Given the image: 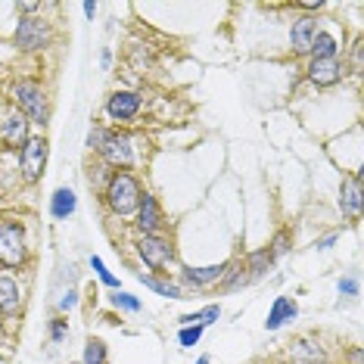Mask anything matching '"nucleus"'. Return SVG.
<instances>
[{"mask_svg": "<svg viewBox=\"0 0 364 364\" xmlns=\"http://www.w3.org/2000/svg\"><path fill=\"white\" fill-rule=\"evenodd\" d=\"M146 146H150V140L140 134V131L106 125V137L94 159H100L112 171H134L137 175V168H144V162H146Z\"/></svg>", "mask_w": 364, "mask_h": 364, "instance_id": "f257e3e1", "label": "nucleus"}, {"mask_svg": "<svg viewBox=\"0 0 364 364\" xmlns=\"http://www.w3.org/2000/svg\"><path fill=\"white\" fill-rule=\"evenodd\" d=\"M6 100H10V109L13 112L26 115L31 128L47 131L53 109H50V90L44 87V81L28 78V75L16 78L13 85H10V90H6Z\"/></svg>", "mask_w": 364, "mask_h": 364, "instance_id": "f03ea898", "label": "nucleus"}, {"mask_svg": "<svg viewBox=\"0 0 364 364\" xmlns=\"http://www.w3.org/2000/svg\"><path fill=\"white\" fill-rule=\"evenodd\" d=\"M144 190H146L144 178L134 175V171H112V178L106 181L100 193V205L109 218L131 221V215L137 212L140 200H144Z\"/></svg>", "mask_w": 364, "mask_h": 364, "instance_id": "7ed1b4c3", "label": "nucleus"}, {"mask_svg": "<svg viewBox=\"0 0 364 364\" xmlns=\"http://www.w3.org/2000/svg\"><path fill=\"white\" fill-rule=\"evenodd\" d=\"M35 262L31 237L22 218L6 215L0 218V271H28Z\"/></svg>", "mask_w": 364, "mask_h": 364, "instance_id": "20e7f679", "label": "nucleus"}, {"mask_svg": "<svg viewBox=\"0 0 364 364\" xmlns=\"http://www.w3.org/2000/svg\"><path fill=\"white\" fill-rule=\"evenodd\" d=\"M128 246L150 274H171V268H178V243L171 237V230H165V234H134Z\"/></svg>", "mask_w": 364, "mask_h": 364, "instance_id": "39448f33", "label": "nucleus"}, {"mask_svg": "<svg viewBox=\"0 0 364 364\" xmlns=\"http://www.w3.org/2000/svg\"><path fill=\"white\" fill-rule=\"evenodd\" d=\"M146 112V97L137 87H115L103 100V119L109 128H134Z\"/></svg>", "mask_w": 364, "mask_h": 364, "instance_id": "423d86ee", "label": "nucleus"}, {"mask_svg": "<svg viewBox=\"0 0 364 364\" xmlns=\"http://www.w3.org/2000/svg\"><path fill=\"white\" fill-rule=\"evenodd\" d=\"M47 162H50V140L44 131H31V137L22 144V150L16 153V175L19 184L38 187L47 175Z\"/></svg>", "mask_w": 364, "mask_h": 364, "instance_id": "0eeeda50", "label": "nucleus"}, {"mask_svg": "<svg viewBox=\"0 0 364 364\" xmlns=\"http://www.w3.org/2000/svg\"><path fill=\"white\" fill-rule=\"evenodd\" d=\"M53 41H56V28H53V22L47 19L44 13L19 16V19H16V28H13L16 53H22V56L44 53V50H50L53 47Z\"/></svg>", "mask_w": 364, "mask_h": 364, "instance_id": "6e6552de", "label": "nucleus"}, {"mask_svg": "<svg viewBox=\"0 0 364 364\" xmlns=\"http://www.w3.org/2000/svg\"><path fill=\"white\" fill-rule=\"evenodd\" d=\"M346 78L349 75H346L343 56H339V60H305V65H302V81L314 90H333L343 85Z\"/></svg>", "mask_w": 364, "mask_h": 364, "instance_id": "1a4fd4ad", "label": "nucleus"}, {"mask_svg": "<svg viewBox=\"0 0 364 364\" xmlns=\"http://www.w3.org/2000/svg\"><path fill=\"white\" fill-rule=\"evenodd\" d=\"M225 271H228V262H218V264H181L175 280L187 289V296L190 293H205V289L221 284Z\"/></svg>", "mask_w": 364, "mask_h": 364, "instance_id": "9d476101", "label": "nucleus"}, {"mask_svg": "<svg viewBox=\"0 0 364 364\" xmlns=\"http://www.w3.org/2000/svg\"><path fill=\"white\" fill-rule=\"evenodd\" d=\"M336 209L343 215V221L358 225L364 215V187H361V171H349V175L339 178L336 190Z\"/></svg>", "mask_w": 364, "mask_h": 364, "instance_id": "9b49d317", "label": "nucleus"}, {"mask_svg": "<svg viewBox=\"0 0 364 364\" xmlns=\"http://www.w3.org/2000/svg\"><path fill=\"white\" fill-rule=\"evenodd\" d=\"M131 228H134V234H165L168 230L165 209L153 190H144V200H140L137 212L131 215Z\"/></svg>", "mask_w": 364, "mask_h": 364, "instance_id": "f8f14e48", "label": "nucleus"}, {"mask_svg": "<svg viewBox=\"0 0 364 364\" xmlns=\"http://www.w3.org/2000/svg\"><path fill=\"white\" fill-rule=\"evenodd\" d=\"M324 26V19L321 16H305V13H293V19H289V53L293 56H305L309 60V50H311V41L318 35V28Z\"/></svg>", "mask_w": 364, "mask_h": 364, "instance_id": "ddd939ff", "label": "nucleus"}, {"mask_svg": "<svg viewBox=\"0 0 364 364\" xmlns=\"http://www.w3.org/2000/svg\"><path fill=\"white\" fill-rule=\"evenodd\" d=\"M327 358H330V352L318 333H299L287 346V364H318Z\"/></svg>", "mask_w": 364, "mask_h": 364, "instance_id": "4468645a", "label": "nucleus"}, {"mask_svg": "<svg viewBox=\"0 0 364 364\" xmlns=\"http://www.w3.org/2000/svg\"><path fill=\"white\" fill-rule=\"evenodd\" d=\"M31 137V125H28V119L26 115H19V112H6L4 115V122H0V150H13V153H19L22 150V144Z\"/></svg>", "mask_w": 364, "mask_h": 364, "instance_id": "2eb2a0df", "label": "nucleus"}, {"mask_svg": "<svg viewBox=\"0 0 364 364\" xmlns=\"http://www.w3.org/2000/svg\"><path fill=\"white\" fill-rule=\"evenodd\" d=\"M26 309V289L13 274H0V321H16Z\"/></svg>", "mask_w": 364, "mask_h": 364, "instance_id": "dca6fc26", "label": "nucleus"}, {"mask_svg": "<svg viewBox=\"0 0 364 364\" xmlns=\"http://www.w3.org/2000/svg\"><path fill=\"white\" fill-rule=\"evenodd\" d=\"M299 318V302L293 299V296H274V302H271L268 309V318H264V330L268 333H277V330H284L287 324H293V321Z\"/></svg>", "mask_w": 364, "mask_h": 364, "instance_id": "f3484780", "label": "nucleus"}, {"mask_svg": "<svg viewBox=\"0 0 364 364\" xmlns=\"http://www.w3.org/2000/svg\"><path fill=\"white\" fill-rule=\"evenodd\" d=\"M137 280L150 289V293L162 296V299H175V302L178 299H190L187 289L175 280V274H150V271H137Z\"/></svg>", "mask_w": 364, "mask_h": 364, "instance_id": "a211bd4d", "label": "nucleus"}, {"mask_svg": "<svg viewBox=\"0 0 364 364\" xmlns=\"http://www.w3.org/2000/svg\"><path fill=\"white\" fill-rule=\"evenodd\" d=\"M343 53H346V47H343V41H339V35L333 28L321 26L318 35H314V41H311L309 60H339Z\"/></svg>", "mask_w": 364, "mask_h": 364, "instance_id": "6ab92c4d", "label": "nucleus"}, {"mask_svg": "<svg viewBox=\"0 0 364 364\" xmlns=\"http://www.w3.org/2000/svg\"><path fill=\"white\" fill-rule=\"evenodd\" d=\"M246 264V274H250L252 284H259V280L271 277L277 271V259L268 252V246H259V250H250L246 255H240Z\"/></svg>", "mask_w": 364, "mask_h": 364, "instance_id": "aec40b11", "label": "nucleus"}, {"mask_svg": "<svg viewBox=\"0 0 364 364\" xmlns=\"http://www.w3.org/2000/svg\"><path fill=\"white\" fill-rule=\"evenodd\" d=\"M75 212H78V193L65 184L56 187L50 193V200H47V215H50L53 221H69Z\"/></svg>", "mask_w": 364, "mask_h": 364, "instance_id": "412c9836", "label": "nucleus"}, {"mask_svg": "<svg viewBox=\"0 0 364 364\" xmlns=\"http://www.w3.org/2000/svg\"><path fill=\"white\" fill-rule=\"evenodd\" d=\"M246 287H252V280L250 274H246V264L243 259H228V271H225V277H221V284L218 289L221 293H237V289H246Z\"/></svg>", "mask_w": 364, "mask_h": 364, "instance_id": "4be33fe9", "label": "nucleus"}, {"mask_svg": "<svg viewBox=\"0 0 364 364\" xmlns=\"http://www.w3.org/2000/svg\"><path fill=\"white\" fill-rule=\"evenodd\" d=\"M221 314H225V311H221V302H205L203 309L181 314V318H178V327H193V324L212 327V324H218V321H221Z\"/></svg>", "mask_w": 364, "mask_h": 364, "instance_id": "5701e85b", "label": "nucleus"}, {"mask_svg": "<svg viewBox=\"0 0 364 364\" xmlns=\"http://www.w3.org/2000/svg\"><path fill=\"white\" fill-rule=\"evenodd\" d=\"M81 364H109V346L100 336H87L81 346Z\"/></svg>", "mask_w": 364, "mask_h": 364, "instance_id": "b1692460", "label": "nucleus"}, {"mask_svg": "<svg viewBox=\"0 0 364 364\" xmlns=\"http://www.w3.org/2000/svg\"><path fill=\"white\" fill-rule=\"evenodd\" d=\"M293 243H296V234H293V228H277L274 230V237L268 240V252L277 259V264L287 259L289 252H293Z\"/></svg>", "mask_w": 364, "mask_h": 364, "instance_id": "393cba45", "label": "nucleus"}, {"mask_svg": "<svg viewBox=\"0 0 364 364\" xmlns=\"http://www.w3.org/2000/svg\"><path fill=\"white\" fill-rule=\"evenodd\" d=\"M69 336H72L69 314H53V318L47 321V343H50V346H63V343H69Z\"/></svg>", "mask_w": 364, "mask_h": 364, "instance_id": "a878e982", "label": "nucleus"}, {"mask_svg": "<svg viewBox=\"0 0 364 364\" xmlns=\"http://www.w3.org/2000/svg\"><path fill=\"white\" fill-rule=\"evenodd\" d=\"M109 305H112V311H119V314H140V311H144L140 296L125 293V289H115V293L109 296Z\"/></svg>", "mask_w": 364, "mask_h": 364, "instance_id": "bb28decb", "label": "nucleus"}, {"mask_svg": "<svg viewBox=\"0 0 364 364\" xmlns=\"http://www.w3.org/2000/svg\"><path fill=\"white\" fill-rule=\"evenodd\" d=\"M343 65H346V75L361 78V72H364V41L361 38H355L349 44V53L343 56Z\"/></svg>", "mask_w": 364, "mask_h": 364, "instance_id": "cd10ccee", "label": "nucleus"}, {"mask_svg": "<svg viewBox=\"0 0 364 364\" xmlns=\"http://www.w3.org/2000/svg\"><path fill=\"white\" fill-rule=\"evenodd\" d=\"M85 178H87V187L94 190L97 196L103 193V187H106V181L112 178V168H106V165L100 162V159H94L87 165V171H85Z\"/></svg>", "mask_w": 364, "mask_h": 364, "instance_id": "c85d7f7f", "label": "nucleus"}, {"mask_svg": "<svg viewBox=\"0 0 364 364\" xmlns=\"http://www.w3.org/2000/svg\"><path fill=\"white\" fill-rule=\"evenodd\" d=\"M90 271H94V277L100 280L106 289H112V293H115V289H122V280L115 277L109 268H106V262L100 259V255H90Z\"/></svg>", "mask_w": 364, "mask_h": 364, "instance_id": "c756f323", "label": "nucleus"}, {"mask_svg": "<svg viewBox=\"0 0 364 364\" xmlns=\"http://www.w3.org/2000/svg\"><path fill=\"white\" fill-rule=\"evenodd\" d=\"M336 293H339V299H343V302H355V299H358V296H361V280H358V274L339 277Z\"/></svg>", "mask_w": 364, "mask_h": 364, "instance_id": "7c9ffc66", "label": "nucleus"}, {"mask_svg": "<svg viewBox=\"0 0 364 364\" xmlns=\"http://www.w3.org/2000/svg\"><path fill=\"white\" fill-rule=\"evenodd\" d=\"M78 305H81V289L78 287H65L53 309H56V314H69V311H75Z\"/></svg>", "mask_w": 364, "mask_h": 364, "instance_id": "2f4dec72", "label": "nucleus"}, {"mask_svg": "<svg viewBox=\"0 0 364 364\" xmlns=\"http://www.w3.org/2000/svg\"><path fill=\"white\" fill-rule=\"evenodd\" d=\"M203 336H205V327L203 324L178 327V346H181V349H193V346H200Z\"/></svg>", "mask_w": 364, "mask_h": 364, "instance_id": "473e14b6", "label": "nucleus"}, {"mask_svg": "<svg viewBox=\"0 0 364 364\" xmlns=\"http://www.w3.org/2000/svg\"><path fill=\"white\" fill-rule=\"evenodd\" d=\"M103 137H106V122H94V125L87 128V140H85V146H87L90 156H97V150H100V144H103Z\"/></svg>", "mask_w": 364, "mask_h": 364, "instance_id": "72a5a7b5", "label": "nucleus"}, {"mask_svg": "<svg viewBox=\"0 0 364 364\" xmlns=\"http://www.w3.org/2000/svg\"><path fill=\"white\" fill-rule=\"evenodd\" d=\"M339 243V230H327V234H321V237H314V243H311V250L314 252H330L333 246Z\"/></svg>", "mask_w": 364, "mask_h": 364, "instance_id": "f704fd0d", "label": "nucleus"}, {"mask_svg": "<svg viewBox=\"0 0 364 364\" xmlns=\"http://www.w3.org/2000/svg\"><path fill=\"white\" fill-rule=\"evenodd\" d=\"M293 10L296 13H305V16H321V13L327 10V4H324V0H296Z\"/></svg>", "mask_w": 364, "mask_h": 364, "instance_id": "c9c22d12", "label": "nucleus"}, {"mask_svg": "<svg viewBox=\"0 0 364 364\" xmlns=\"http://www.w3.org/2000/svg\"><path fill=\"white\" fill-rule=\"evenodd\" d=\"M343 364H364V349L361 346H346L343 349Z\"/></svg>", "mask_w": 364, "mask_h": 364, "instance_id": "e433bc0d", "label": "nucleus"}, {"mask_svg": "<svg viewBox=\"0 0 364 364\" xmlns=\"http://www.w3.org/2000/svg\"><path fill=\"white\" fill-rule=\"evenodd\" d=\"M112 60H115V56H112V47H103V50H100V69H103V72H112Z\"/></svg>", "mask_w": 364, "mask_h": 364, "instance_id": "4c0bfd02", "label": "nucleus"}, {"mask_svg": "<svg viewBox=\"0 0 364 364\" xmlns=\"http://www.w3.org/2000/svg\"><path fill=\"white\" fill-rule=\"evenodd\" d=\"M81 13H85V19H87V22H94V19H97V13H100V6L90 4V0H87V4H81Z\"/></svg>", "mask_w": 364, "mask_h": 364, "instance_id": "58836bf2", "label": "nucleus"}, {"mask_svg": "<svg viewBox=\"0 0 364 364\" xmlns=\"http://www.w3.org/2000/svg\"><path fill=\"white\" fill-rule=\"evenodd\" d=\"M193 364H212V355H200V358H196Z\"/></svg>", "mask_w": 364, "mask_h": 364, "instance_id": "ea45409f", "label": "nucleus"}, {"mask_svg": "<svg viewBox=\"0 0 364 364\" xmlns=\"http://www.w3.org/2000/svg\"><path fill=\"white\" fill-rule=\"evenodd\" d=\"M255 364H280V361H268V358H262V361H255Z\"/></svg>", "mask_w": 364, "mask_h": 364, "instance_id": "a19ab883", "label": "nucleus"}, {"mask_svg": "<svg viewBox=\"0 0 364 364\" xmlns=\"http://www.w3.org/2000/svg\"><path fill=\"white\" fill-rule=\"evenodd\" d=\"M318 364H336V361H333V358H327V361H318Z\"/></svg>", "mask_w": 364, "mask_h": 364, "instance_id": "79ce46f5", "label": "nucleus"}]
</instances>
